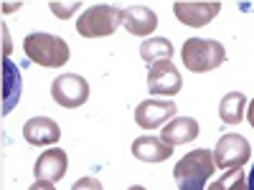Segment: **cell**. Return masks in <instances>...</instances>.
<instances>
[{
	"instance_id": "obj_20",
	"label": "cell",
	"mask_w": 254,
	"mask_h": 190,
	"mask_svg": "<svg viewBox=\"0 0 254 190\" xmlns=\"http://www.w3.org/2000/svg\"><path fill=\"white\" fill-rule=\"evenodd\" d=\"M231 178H234V170H226L219 180H214V185H208L206 190H229V183H231Z\"/></svg>"
},
{
	"instance_id": "obj_14",
	"label": "cell",
	"mask_w": 254,
	"mask_h": 190,
	"mask_svg": "<svg viewBox=\"0 0 254 190\" xmlns=\"http://www.w3.org/2000/svg\"><path fill=\"white\" fill-rule=\"evenodd\" d=\"M132 155L142 162H165L168 157L173 155V147L165 144L160 137H150V135H142L132 142Z\"/></svg>"
},
{
	"instance_id": "obj_12",
	"label": "cell",
	"mask_w": 254,
	"mask_h": 190,
	"mask_svg": "<svg viewBox=\"0 0 254 190\" xmlns=\"http://www.w3.org/2000/svg\"><path fill=\"white\" fill-rule=\"evenodd\" d=\"M198 122L193 117H173L171 122H168L163 130H160V140L165 144H188L190 140H196L198 137Z\"/></svg>"
},
{
	"instance_id": "obj_26",
	"label": "cell",
	"mask_w": 254,
	"mask_h": 190,
	"mask_svg": "<svg viewBox=\"0 0 254 190\" xmlns=\"http://www.w3.org/2000/svg\"><path fill=\"white\" fill-rule=\"evenodd\" d=\"M127 190H145L142 185H132V188H127Z\"/></svg>"
},
{
	"instance_id": "obj_2",
	"label": "cell",
	"mask_w": 254,
	"mask_h": 190,
	"mask_svg": "<svg viewBox=\"0 0 254 190\" xmlns=\"http://www.w3.org/2000/svg\"><path fill=\"white\" fill-rule=\"evenodd\" d=\"M181 58L188 71L206 74L219 69L226 61V48L219 41H211V38H188L181 48Z\"/></svg>"
},
{
	"instance_id": "obj_4",
	"label": "cell",
	"mask_w": 254,
	"mask_h": 190,
	"mask_svg": "<svg viewBox=\"0 0 254 190\" xmlns=\"http://www.w3.org/2000/svg\"><path fill=\"white\" fill-rule=\"evenodd\" d=\"M117 23H122V8L94 5L81 13V18L76 20V31L84 38H104L117 31Z\"/></svg>"
},
{
	"instance_id": "obj_21",
	"label": "cell",
	"mask_w": 254,
	"mask_h": 190,
	"mask_svg": "<svg viewBox=\"0 0 254 190\" xmlns=\"http://www.w3.org/2000/svg\"><path fill=\"white\" fill-rule=\"evenodd\" d=\"M229 190H249L244 170H234V178H231V183H229Z\"/></svg>"
},
{
	"instance_id": "obj_11",
	"label": "cell",
	"mask_w": 254,
	"mask_h": 190,
	"mask_svg": "<svg viewBox=\"0 0 254 190\" xmlns=\"http://www.w3.org/2000/svg\"><path fill=\"white\" fill-rule=\"evenodd\" d=\"M23 137L33 147H46V144H56L61 140V130L49 117H33L23 124Z\"/></svg>"
},
{
	"instance_id": "obj_15",
	"label": "cell",
	"mask_w": 254,
	"mask_h": 190,
	"mask_svg": "<svg viewBox=\"0 0 254 190\" xmlns=\"http://www.w3.org/2000/svg\"><path fill=\"white\" fill-rule=\"evenodd\" d=\"M18 96H20L18 66H13L10 58H3V114H10V109L18 104Z\"/></svg>"
},
{
	"instance_id": "obj_3",
	"label": "cell",
	"mask_w": 254,
	"mask_h": 190,
	"mask_svg": "<svg viewBox=\"0 0 254 190\" xmlns=\"http://www.w3.org/2000/svg\"><path fill=\"white\" fill-rule=\"evenodd\" d=\"M23 48H26V56L33 63H38V66L61 69V66L69 63L66 41H61L59 36H51V33H31V36H26Z\"/></svg>"
},
{
	"instance_id": "obj_16",
	"label": "cell",
	"mask_w": 254,
	"mask_h": 190,
	"mask_svg": "<svg viewBox=\"0 0 254 190\" xmlns=\"http://www.w3.org/2000/svg\"><path fill=\"white\" fill-rule=\"evenodd\" d=\"M140 56H142V61L150 63V66L158 61H168V58H173V44L168 38H160V36L147 38L140 44Z\"/></svg>"
},
{
	"instance_id": "obj_1",
	"label": "cell",
	"mask_w": 254,
	"mask_h": 190,
	"mask_svg": "<svg viewBox=\"0 0 254 190\" xmlns=\"http://www.w3.org/2000/svg\"><path fill=\"white\" fill-rule=\"evenodd\" d=\"M214 167H216L214 152L206 150V147L183 155L173 170L178 190H206V180L214 175Z\"/></svg>"
},
{
	"instance_id": "obj_13",
	"label": "cell",
	"mask_w": 254,
	"mask_h": 190,
	"mask_svg": "<svg viewBox=\"0 0 254 190\" xmlns=\"http://www.w3.org/2000/svg\"><path fill=\"white\" fill-rule=\"evenodd\" d=\"M122 26L132 36H150L158 26V15L145 5H127L122 8Z\"/></svg>"
},
{
	"instance_id": "obj_7",
	"label": "cell",
	"mask_w": 254,
	"mask_h": 190,
	"mask_svg": "<svg viewBox=\"0 0 254 190\" xmlns=\"http://www.w3.org/2000/svg\"><path fill=\"white\" fill-rule=\"evenodd\" d=\"M183 87V76L176 69V63L168 61H158L147 69V89L155 96H176Z\"/></svg>"
},
{
	"instance_id": "obj_18",
	"label": "cell",
	"mask_w": 254,
	"mask_h": 190,
	"mask_svg": "<svg viewBox=\"0 0 254 190\" xmlns=\"http://www.w3.org/2000/svg\"><path fill=\"white\" fill-rule=\"evenodd\" d=\"M49 8H51V13L59 15V18H69L76 8H81V3H56V0H51Z\"/></svg>"
},
{
	"instance_id": "obj_10",
	"label": "cell",
	"mask_w": 254,
	"mask_h": 190,
	"mask_svg": "<svg viewBox=\"0 0 254 190\" xmlns=\"http://www.w3.org/2000/svg\"><path fill=\"white\" fill-rule=\"evenodd\" d=\"M66 165H69V157L64 150H46L41 152V157L36 160L33 165V175L44 183H59L64 175H66Z\"/></svg>"
},
{
	"instance_id": "obj_5",
	"label": "cell",
	"mask_w": 254,
	"mask_h": 190,
	"mask_svg": "<svg viewBox=\"0 0 254 190\" xmlns=\"http://www.w3.org/2000/svg\"><path fill=\"white\" fill-rule=\"evenodd\" d=\"M51 96L64 109L81 107V104L89 99V84L79 74H61L51 84Z\"/></svg>"
},
{
	"instance_id": "obj_19",
	"label": "cell",
	"mask_w": 254,
	"mask_h": 190,
	"mask_svg": "<svg viewBox=\"0 0 254 190\" xmlns=\"http://www.w3.org/2000/svg\"><path fill=\"white\" fill-rule=\"evenodd\" d=\"M71 190H104V188H102V183L97 178H81V180L74 183Z\"/></svg>"
},
{
	"instance_id": "obj_24",
	"label": "cell",
	"mask_w": 254,
	"mask_h": 190,
	"mask_svg": "<svg viewBox=\"0 0 254 190\" xmlns=\"http://www.w3.org/2000/svg\"><path fill=\"white\" fill-rule=\"evenodd\" d=\"M247 188L254 190V167H252V173H249V178H247Z\"/></svg>"
},
{
	"instance_id": "obj_17",
	"label": "cell",
	"mask_w": 254,
	"mask_h": 190,
	"mask_svg": "<svg viewBox=\"0 0 254 190\" xmlns=\"http://www.w3.org/2000/svg\"><path fill=\"white\" fill-rule=\"evenodd\" d=\"M244 109H247V96L242 92H229L219 104V117L226 124H239L244 119Z\"/></svg>"
},
{
	"instance_id": "obj_23",
	"label": "cell",
	"mask_w": 254,
	"mask_h": 190,
	"mask_svg": "<svg viewBox=\"0 0 254 190\" xmlns=\"http://www.w3.org/2000/svg\"><path fill=\"white\" fill-rule=\"evenodd\" d=\"M247 119H249V124L254 127V99L249 101V107H247Z\"/></svg>"
},
{
	"instance_id": "obj_9",
	"label": "cell",
	"mask_w": 254,
	"mask_h": 190,
	"mask_svg": "<svg viewBox=\"0 0 254 190\" xmlns=\"http://www.w3.org/2000/svg\"><path fill=\"white\" fill-rule=\"evenodd\" d=\"M176 104L165 101V99H145L137 104L135 109V122L142 127V130H155L160 124H168L176 117Z\"/></svg>"
},
{
	"instance_id": "obj_8",
	"label": "cell",
	"mask_w": 254,
	"mask_h": 190,
	"mask_svg": "<svg viewBox=\"0 0 254 190\" xmlns=\"http://www.w3.org/2000/svg\"><path fill=\"white\" fill-rule=\"evenodd\" d=\"M173 13L181 20L183 26L190 28H203L221 13V3H214V0H206V3H188V0H178L173 3Z\"/></svg>"
},
{
	"instance_id": "obj_25",
	"label": "cell",
	"mask_w": 254,
	"mask_h": 190,
	"mask_svg": "<svg viewBox=\"0 0 254 190\" xmlns=\"http://www.w3.org/2000/svg\"><path fill=\"white\" fill-rule=\"evenodd\" d=\"M15 8H18V5H8V3H5V5H3V10H5V13H13V10H15Z\"/></svg>"
},
{
	"instance_id": "obj_22",
	"label": "cell",
	"mask_w": 254,
	"mask_h": 190,
	"mask_svg": "<svg viewBox=\"0 0 254 190\" xmlns=\"http://www.w3.org/2000/svg\"><path fill=\"white\" fill-rule=\"evenodd\" d=\"M28 190H56V188H54V183H44V180H38V183H33Z\"/></svg>"
},
{
	"instance_id": "obj_6",
	"label": "cell",
	"mask_w": 254,
	"mask_h": 190,
	"mask_svg": "<svg viewBox=\"0 0 254 190\" xmlns=\"http://www.w3.org/2000/svg\"><path fill=\"white\" fill-rule=\"evenodd\" d=\"M249 157H252V147L242 135H224L216 142L214 160H216V167H221V170H242L249 162Z\"/></svg>"
}]
</instances>
